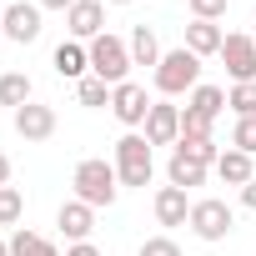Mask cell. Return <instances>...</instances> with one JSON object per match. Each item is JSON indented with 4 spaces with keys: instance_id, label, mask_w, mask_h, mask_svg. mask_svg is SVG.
<instances>
[{
    "instance_id": "cell-11",
    "label": "cell",
    "mask_w": 256,
    "mask_h": 256,
    "mask_svg": "<svg viewBox=\"0 0 256 256\" xmlns=\"http://www.w3.org/2000/svg\"><path fill=\"white\" fill-rule=\"evenodd\" d=\"M16 136L20 141H50L56 136V106H40V100L20 106L16 110Z\"/></svg>"
},
{
    "instance_id": "cell-26",
    "label": "cell",
    "mask_w": 256,
    "mask_h": 256,
    "mask_svg": "<svg viewBox=\"0 0 256 256\" xmlns=\"http://www.w3.org/2000/svg\"><path fill=\"white\" fill-rule=\"evenodd\" d=\"M226 106H231L236 116H256V80H246V86H231V90H226Z\"/></svg>"
},
{
    "instance_id": "cell-4",
    "label": "cell",
    "mask_w": 256,
    "mask_h": 256,
    "mask_svg": "<svg viewBox=\"0 0 256 256\" xmlns=\"http://www.w3.org/2000/svg\"><path fill=\"white\" fill-rule=\"evenodd\" d=\"M126 70H131V46H126L120 36H96L90 40V76H100L106 86H120Z\"/></svg>"
},
{
    "instance_id": "cell-10",
    "label": "cell",
    "mask_w": 256,
    "mask_h": 256,
    "mask_svg": "<svg viewBox=\"0 0 256 256\" xmlns=\"http://www.w3.org/2000/svg\"><path fill=\"white\" fill-rule=\"evenodd\" d=\"M146 141H151V146H176V141H181V106H171V100H151Z\"/></svg>"
},
{
    "instance_id": "cell-19",
    "label": "cell",
    "mask_w": 256,
    "mask_h": 256,
    "mask_svg": "<svg viewBox=\"0 0 256 256\" xmlns=\"http://www.w3.org/2000/svg\"><path fill=\"white\" fill-rule=\"evenodd\" d=\"M0 106H10V110L30 106V76L26 70H6L0 76Z\"/></svg>"
},
{
    "instance_id": "cell-28",
    "label": "cell",
    "mask_w": 256,
    "mask_h": 256,
    "mask_svg": "<svg viewBox=\"0 0 256 256\" xmlns=\"http://www.w3.org/2000/svg\"><path fill=\"white\" fill-rule=\"evenodd\" d=\"M191 16L196 20H221L226 16V0H191Z\"/></svg>"
},
{
    "instance_id": "cell-20",
    "label": "cell",
    "mask_w": 256,
    "mask_h": 256,
    "mask_svg": "<svg viewBox=\"0 0 256 256\" xmlns=\"http://www.w3.org/2000/svg\"><path fill=\"white\" fill-rule=\"evenodd\" d=\"M10 256H60V251H56V241L36 236L30 226H16V236H10Z\"/></svg>"
},
{
    "instance_id": "cell-8",
    "label": "cell",
    "mask_w": 256,
    "mask_h": 256,
    "mask_svg": "<svg viewBox=\"0 0 256 256\" xmlns=\"http://www.w3.org/2000/svg\"><path fill=\"white\" fill-rule=\"evenodd\" d=\"M66 30H70V40L106 36V0H76V6L66 10Z\"/></svg>"
},
{
    "instance_id": "cell-1",
    "label": "cell",
    "mask_w": 256,
    "mask_h": 256,
    "mask_svg": "<svg viewBox=\"0 0 256 256\" xmlns=\"http://www.w3.org/2000/svg\"><path fill=\"white\" fill-rule=\"evenodd\" d=\"M70 186H76V201H86L90 211H100V206H116V196H120V176H116V161L86 156V161L76 166Z\"/></svg>"
},
{
    "instance_id": "cell-33",
    "label": "cell",
    "mask_w": 256,
    "mask_h": 256,
    "mask_svg": "<svg viewBox=\"0 0 256 256\" xmlns=\"http://www.w3.org/2000/svg\"><path fill=\"white\" fill-rule=\"evenodd\" d=\"M0 40H6V10H0Z\"/></svg>"
},
{
    "instance_id": "cell-21",
    "label": "cell",
    "mask_w": 256,
    "mask_h": 256,
    "mask_svg": "<svg viewBox=\"0 0 256 256\" xmlns=\"http://www.w3.org/2000/svg\"><path fill=\"white\" fill-rule=\"evenodd\" d=\"M186 106H191V110H201L206 120H216V116L226 110V90H221V86H196Z\"/></svg>"
},
{
    "instance_id": "cell-16",
    "label": "cell",
    "mask_w": 256,
    "mask_h": 256,
    "mask_svg": "<svg viewBox=\"0 0 256 256\" xmlns=\"http://www.w3.org/2000/svg\"><path fill=\"white\" fill-rule=\"evenodd\" d=\"M221 40H226V30H221L216 20H191V26H186V50L201 56V60H206V56H221Z\"/></svg>"
},
{
    "instance_id": "cell-32",
    "label": "cell",
    "mask_w": 256,
    "mask_h": 256,
    "mask_svg": "<svg viewBox=\"0 0 256 256\" xmlns=\"http://www.w3.org/2000/svg\"><path fill=\"white\" fill-rule=\"evenodd\" d=\"M0 186H10V156H0Z\"/></svg>"
},
{
    "instance_id": "cell-9",
    "label": "cell",
    "mask_w": 256,
    "mask_h": 256,
    "mask_svg": "<svg viewBox=\"0 0 256 256\" xmlns=\"http://www.w3.org/2000/svg\"><path fill=\"white\" fill-rule=\"evenodd\" d=\"M6 40H16V46L40 40V6L36 0H10L6 6Z\"/></svg>"
},
{
    "instance_id": "cell-12",
    "label": "cell",
    "mask_w": 256,
    "mask_h": 256,
    "mask_svg": "<svg viewBox=\"0 0 256 256\" xmlns=\"http://www.w3.org/2000/svg\"><path fill=\"white\" fill-rule=\"evenodd\" d=\"M50 66H56L60 80H86V70H90V46H80V40H60V46L50 50Z\"/></svg>"
},
{
    "instance_id": "cell-7",
    "label": "cell",
    "mask_w": 256,
    "mask_h": 256,
    "mask_svg": "<svg viewBox=\"0 0 256 256\" xmlns=\"http://www.w3.org/2000/svg\"><path fill=\"white\" fill-rule=\"evenodd\" d=\"M110 116H116L120 126H146V116H151V96H146V86L120 80V86L110 90Z\"/></svg>"
},
{
    "instance_id": "cell-29",
    "label": "cell",
    "mask_w": 256,
    "mask_h": 256,
    "mask_svg": "<svg viewBox=\"0 0 256 256\" xmlns=\"http://www.w3.org/2000/svg\"><path fill=\"white\" fill-rule=\"evenodd\" d=\"M241 206H246V211H256V176L241 186Z\"/></svg>"
},
{
    "instance_id": "cell-31",
    "label": "cell",
    "mask_w": 256,
    "mask_h": 256,
    "mask_svg": "<svg viewBox=\"0 0 256 256\" xmlns=\"http://www.w3.org/2000/svg\"><path fill=\"white\" fill-rule=\"evenodd\" d=\"M36 6H40V10H70L76 0H36Z\"/></svg>"
},
{
    "instance_id": "cell-3",
    "label": "cell",
    "mask_w": 256,
    "mask_h": 256,
    "mask_svg": "<svg viewBox=\"0 0 256 256\" xmlns=\"http://www.w3.org/2000/svg\"><path fill=\"white\" fill-rule=\"evenodd\" d=\"M116 176H120V186H151L156 161H151V141H146V136L126 131V136L116 141Z\"/></svg>"
},
{
    "instance_id": "cell-34",
    "label": "cell",
    "mask_w": 256,
    "mask_h": 256,
    "mask_svg": "<svg viewBox=\"0 0 256 256\" xmlns=\"http://www.w3.org/2000/svg\"><path fill=\"white\" fill-rule=\"evenodd\" d=\"M0 256H10V241H0Z\"/></svg>"
},
{
    "instance_id": "cell-2",
    "label": "cell",
    "mask_w": 256,
    "mask_h": 256,
    "mask_svg": "<svg viewBox=\"0 0 256 256\" xmlns=\"http://www.w3.org/2000/svg\"><path fill=\"white\" fill-rule=\"evenodd\" d=\"M151 76H156V90L161 96H186V90L201 86V56H191L186 46H176V50L161 56V66Z\"/></svg>"
},
{
    "instance_id": "cell-14",
    "label": "cell",
    "mask_w": 256,
    "mask_h": 256,
    "mask_svg": "<svg viewBox=\"0 0 256 256\" xmlns=\"http://www.w3.org/2000/svg\"><path fill=\"white\" fill-rule=\"evenodd\" d=\"M56 226H60L66 241H90V231H96V211H90L86 201H66V206L56 211Z\"/></svg>"
},
{
    "instance_id": "cell-17",
    "label": "cell",
    "mask_w": 256,
    "mask_h": 256,
    "mask_svg": "<svg viewBox=\"0 0 256 256\" xmlns=\"http://www.w3.org/2000/svg\"><path fill=\"white\" fill-rule=\"evenodd\" d=\"M216 176H221L226 186H246V181L256 176V166H251V156H246V151H236V146H231V151H221Z\"/></svg>"
},
{
    "instance_id": "cell-27",
    "label": "cell",
    "mask_w": 256,
    "mask_h": 256,
    "mask_svg": "<svg viewBox=\"0 0 256 256\" xmlns=\"http://www.w3.org/2000/svg\"><path fill=\"white\" fill-rule=\"evenodd\" d=\"M141 256H181V246L171 236H151V241H141Z\"/></svg>"
},
{
    "instance_id": "cell-18",
    "label": "cell",
    "mask_w": 256,
    "mask_h": 256,
    "mask_svg": "<svg viewBox=\"0 0 256 256\" xmlns=\"http://www.w3.org/2000/svg\"><path fill=\"white\" fill-rule=\"evenodd\" d=\"M126 46H131V66H161V40L151 26H136Z\"/></svg>"
},
{
    "instance_id": "cell-23",
    "label": "cell",
    "mask_w": 256,
    "mask_h": 256,
    "mask_svg": "<svg viewBox=\"0 0 256 256\" xmlns=\"http://www.w3.org/2000/svg\"><path fill=\"white\" fill-rule=\"evenodd\" d=\"M211 126H216V120H206L201 110L181 106V141H211Z\"/></svg>"
},
{
    "instance_id": "cell-24",
    "label": "cell",
    "mask_w": 256,
    "mask_h": 256,
    "mask_svg": "<svg viewBox=\"0 0 256 256\" xmlns=\"http://www.w3.org/2000/svg\"><path fill=\"white\" fill-rule=\"evenodd\" d=\"M26 216V196H20V186H0V226H16Z\"/></svg>"
},
{
    "instance_id": "cell-30",
    "label": "cell",
    "mask_w": 256,
    "mask_h": 256,
    "mask_svg": "<svg viewBox=\"0 0 256 256\" xmlns=\"http://www.w3.org/2000/svg\"><path fill=\"white\" fill-rule=\"evenodd\" d=\"M66 256H100V251H96L90 241H70V251H66Z\"/></svg>"
},
{
    "instance_id": "cell-22",
    "label": "cell",
    "mask_w": 256,
    "mask_h": 256,
    "mask_svg": "<svg viewBox=\"0 0 256 256\" xmlns=\"http://www.w3.org/2000/svg\"><path fill=\"white\" fill-rule=\"evenodd\" d=\"M110 90H116V86H106V80H100V76H86V80H80V86H76V100H80V106H90V110H96V106H110Z\"/></svg>"
},
{
    "instance_id": "cell-13",
    "label": "cell",
    "mask_w": 256,
    "mask_h": 256,
    "mask_svg": "<svg viewBox=\"0 0 256 256\" xmlns=\"http://www.w3.org/2000/svg\"><path fill=\"white\" fill-rule=\"evenodd\" d=\"M206 171H211V166H206V161H196V156H191V151H181V146H176V151H171V161H166V181H171V186H181V191L206 186Z\"/></svg>"
},
{
    "instance_id": "cell-15",
    "label": "cell",
    "mask_w": 256,
    "mask_h": 256,
    "mask_svg": "<svg viewBox=\"0 0 256 256\" xmlns=\"http://www.w3.org/2000/svg\"><path fill=\"white\" fill-rule=\"evenodd\" d=\"M151 206H156V221H161V226H186V221H191V196H186L181 186H161Z\"/></svg>"
},
{
    "instance_id": "cell-5",
    "label": "cell",
    "mask_w": 256,
    "mask_h": 256,
    "mask_svg": "<svg viewBox=\"0 0 256 256\" xmlns=\"http://www.w3.org/2000/svg\"><path fill=\"white\" fill-rule=\"evenodd\" d=\"M201 241H226L231 236V226H236V216H231V206L221 201V196H206V201H191V221H186Z\"/></svg>"
},
{
    "instance_id": "cell-6",
    "label": "cell",
    "mask_w": 256,
    "mask_h": 256,
    "mask_svg": "<svg viewBox=\"0 0 256 256\" xmlns=\"http://www.w3.org/2000/svg\"><path fill=\"white\" fill-rule=\"evenodd\" d=\"M221 60H226V70H231V80H236V86L256 80V36L231 30V36L221 40Z\"/></svg>"
},
{
    "instance_id": "cell-25",
    "label": "cell",
    "mask_w": 256,
    "mask_h": 256,
    "mask_svg": "<svg viewBox=\"0 0 256 256\" xmlns=\"http://www.w3.org/2000/svg\"><path fill=\"white\" fill-rule=\"evenodd\" d=\"M231 146L246 151V156H256V116H236V126H231Z\"/></svg>"
},
{
    "instance_id": "cell-35",
    "label": "cell",
    "mask_w": 256,
    "mask_h": 256,
    "mask_svg": "<svg viewBox=\"0 0 256 256\" xmlns=\"http://www.w3.org/2000/svg\"><path fill=\"white\" fill-rule=\"evenodd\" d=\"M110 6H131V0H110Z\"/></svg>"
}]
</instances>
